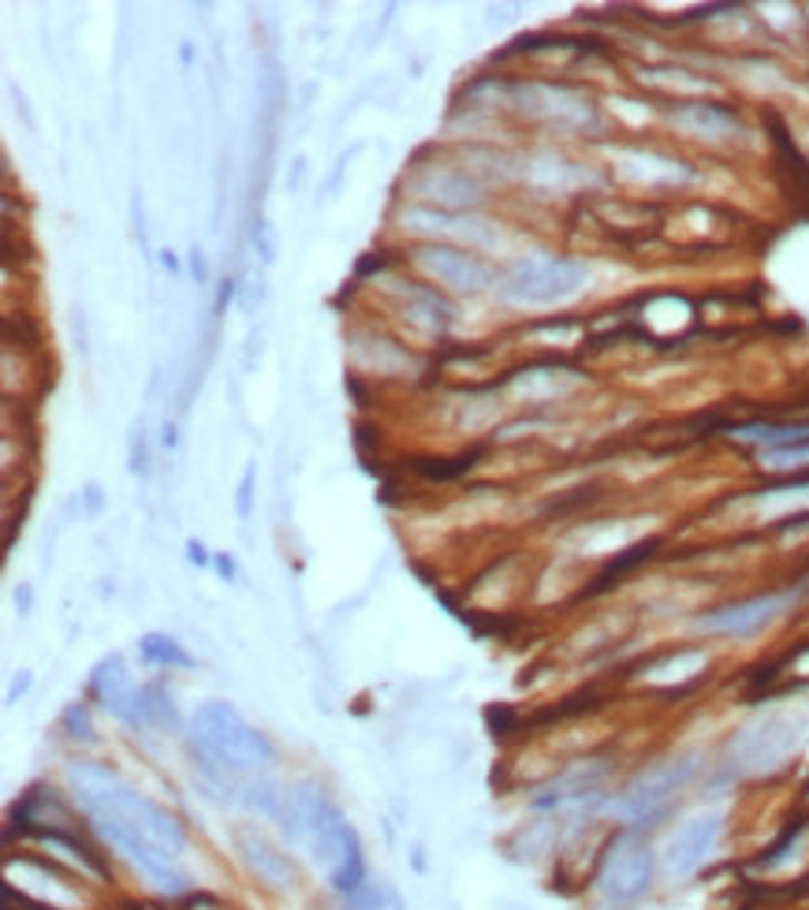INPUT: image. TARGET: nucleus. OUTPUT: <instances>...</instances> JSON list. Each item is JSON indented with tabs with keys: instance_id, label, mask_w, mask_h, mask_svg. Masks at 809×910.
<instances>
[{
	"instance_id": "nucleus-1",
	"label": "nucleus",
	"mask_w": 809,
	"mask_h": 910,
	"mask_svg": "<svg viewBox=\"0 0 809 910\" xmlns=\"http://www.w3.org/2000/svg\"><path fill=\"white\" fill-rule=\"evenodd\" d=\"M280 825L291 843L310 851V858L325 869L329 885L340 896H355L358 888L370 885L366 881V858H362V843H358V832L344 821V814L336 810V802L321 787L299 784L295 791H288Z\"/></svg>"
},
{
	"instance_id": "nucleus-2",
	"label": "nucleus",
	"mask_w": 809,
	"mask_h": 910,
	"mask_svg": "<svg viewBox=\"0 0 809 910\" xmlns=\"http://www.w3.org/2000/svg\"><path fill=\"white\" fill-rule=\"evenodd\" d=\"M68 784L75 791V799L83 802L86 814H109L116 821L131 825L135 832L146 836L150 843H157L161 851L172 858H183L187 836H183L180 821L168 810H161L157 802H150L146 795L135 791L127 780H120L116 773L94 761H71L68 765Z\"/></svg>"
},
{
	"instance_id": "nucleus-3",
	"label": "nucleus",
	"mask_w": 809,
	"mask_h": 910,
	"mask_svg": "<svg viewBox=\"0 0 809 910\" xmlns=\"http://www.w3.org/2000/svg\"><path fill=\"white\" fill-rule=\"evenodd\" d=\"M194 743L202 754H209L213 761L228 765L232 773H258L265 765H273V743L262 732H254L228 702H209L194 713L191 720Z\"/></svg>"
},
{
	"instance_id": "nucleus-4",
	"label": "nucleus",
	"mask_w": 809,
	"mask_h": 910,
	"mask_svg": "<svg viewBox=\"0 0 809 910\" xmlns=\"http://www.w3.org/2000/svg\"><path fill=\"white\" fill-rule=\"evenodd\" d=\"M586 284V269L575 258H556V254H537V258L519 262L508 273L504 295L511 303H530V306H549L563 303L571 295L582 292Z\"/></svg>"
},
{
	"instance_id": "nucleus-5",
	"label": "nucleus",
	"mask_w": 809,
	"mask_h": 910,
	"mask_svg": "<svg viewBox=\"0 0 809 910\" xmlns=\"http://www.w3.org/2000/svg\"><path fill=\"white\" fill-rule=\"evenodd\" d=\"M653 847L634 832H623L608 843L597 873V888L608 903H634L649 892L653 885Z\"/></svg>"
},
{
	"instance_id": "nucleus-6",
	"label": "nucleus",
	"mask_w": 809,
	"mask_h": 910,
	"mask_svg": "<svg viewBox=\"0 0 809 910\" xmlns=\"http://www.w3.org/2000/svg\"><path fill=\"white\" fill-rule=\"evenodd\" d=\"M694 773H698V758H694V754H686V758H672V761L657 765V769H645L638 780H634L627 791L612 802V814L623 817V821H631V825L653 821V817H657L664 806L675 799V791H683V787L690 784Z\"/></svg>"
},
{
	"instance_id": "nucleus-7",
	"label": "nucleus",
	"mask_w": 809,
	"mask_h": 910,
	"mask_svg": "<svg viewBox=\"0 0 809 910\" xmlns=\"http://www.w3.org/2000/svg\"><path fill=\"white\" fill-rule=\"evenodd\" d=\"M90 687H94L98 702L105 705L116 720H124L127 728H153L150 687H139V683L131 679L120 653H109V657L98 664L94 676H90Z\"/></svg>"
},
{
	"instance_id": "nucleus-8",
	"label": "nucleus",
	"mask_w": 809,
	"mask_h": 910,
	"mask_svg": "<svg viewBox=\"0 0 809 910\" xmlns=\"http://www.w3.org/2000/svg\"><path fill=\"white\" fill-rule=\"evenodd\" d=\"M802 593H806V586L761 593V597H750V601H739V605H727V609L709 612V616L698 620V627L702 631H713V635L750 638V635H757V631H765L772 620H780L791 605H798V597H802Z\"/></svg>"
},
{
	"instance_id": "nucleus-9",
	"label": "nucleus",
	"mask_w": 809,
	"mask_h": 910,
	"mask_svg": "<svg viewBox=\"0 0 809 910\" xmlns=\"http://www.w3.org/2000/svg\"><path fill=\"white\" fill-rule=\"evenodd\" d=\"M720 836H724V814L720 810H709V814H698V817H690V821H683V828L672 836V843H668V873L672 877L698 873V869L713 858Z\"/></svg>"
},
{
	"instance_id": "nucleus-10",
	"label": "nucleus",
	"mask_w": 809,
	"mask_h": 910,
	"mask_svg": "<svg viewBox=\"0 0 809 910\" xmlns=\"http://www.w3.org/2000/svg\"><path fill=\"white\" fill-rule=\"evenodd\" d=\"M418 262H422V269L429 276H437L440 284H448V288H455V292L474 295L489 284L485 265H481L474 254H463L455 247H426L418 254Z\"/></svg>"
},
{
	"instance_id": "nucleus-11",
	"label": "nucleus",
	"mask_w": 809,
	"mask_h": 910,
	"mask_svg": "<svg viewBox=\"0 0 809 910\" xmlns=\"http://www.w3.org/2000/svg\"><path fill=\"white\" fill-rule=\"evenodd\" d=\"M739 437L765 444L768 467L809 463V426H746L739 429Z\"/></svg>"
},
{
	"instance_id": "nucleus-12",
	"label": "nucleus",
	"mask_w": 809,
	"mask_h": 910,
	"mask_svg": "<svg viewBox=\"0 0 809 910\" xmlns=\"http://www.w3.org/2000/svg\"><path fill=\"white\" fill-rule=\"evenodd\" d=\"M604 769L601 765H586V769H571L560 780L545 784L534 795V810H563V806H582L601 795Z\"/></svg>"
},
{
	"instance_id": "nucleus-13",
	"label": "nucleus",
	"mask_w": 809,
	"mask_h": 910,
	"mask_svg": "<svg viewBox=\"0 0 809 910\" xmlns=\"http://www.w3.org/2000/svg\"><path fill=\"white\" fill-rule=\"evenodd\" d=\"M239 851L247 858V866L262 881H269L273 888H284L291 881V862L284 851H276L269 840H262L258 832H239Z\"/></svg>"
},
{
	"instance_id": "nucleus-14",
	"label": "nucleus",
	"mask_w": 809,
	"mask_h": 910,
	"mask_svg": "<svg viewBox=\"0 0 809 910\" xmlns=\"http://www.w3.org/2000/svg\"><path fill=\"white\" fill-rule=\"evenodd\" d=\"M139 646H142V657H146L150 664H161V668H194L191 653L168 635H146Z\"/></svg>"
},
{
	"instance_id": "nucleus-15",
	"label": "nucleus",
	"mask_w": 809,
	"mask_h": 910,
	"mask_svg": "<svg viewBox=\"0 0 809 910\" xmlns=\"http://www.w3.org/2000/svg\"><path fill=\"white\" fill-rule=\"evenodd\" d=\"M239 802L250 806V810H258L265 817H280L284 814V795L276 791V784L269 780H247L239 791Z\"/></svg>"
},
{
	"instance_id": "nucleus-16",
	"label": "nucleus",
	"mask_w": 809,
	"mask_h": 910,
	"mask_svg": "<svg viewBox=\"0 0 809 910\" xmlns=\"http://www.w3.org/2000/svg\"><path fill=\"white\" fill-rule=\"evenodd\" d=\"M347 910H407V907H403V899H399L396 888L377 881V885L358 888L355 896H347Z\"/></svg>"
},
{
	"instance_id": "nucleus-17",
	"label": "nucleus",
	"mask_w": 809,
	"mask_h": 910,
	"mask_svg": "<svg viewBox=\"0 0 809 910\" xmlns=\"http://www.w3.org/2000/svg\"><path fill=\"white\" fill-rule=\"evenodd\" d=\"M64 728H68L71 739H83V743L94 739V728H90V717H86L83 705H68V709H64Z\"/></svg>"
},
{
	"instance_id": "nucleus-18",
	"label": "nucleus",
	"mask_w": 809,
	"mask_h": 910,
	"mask_svg": "<svg viewBox=\"0 0 809 910\" xmlns=\"http://www.w3.org/2000/svg\"><path fill=\"white\" fill-rule=\"evenodd\" d=\"M250 497H254V470H247L239 482V497H235V511L239 519H250Z\"/></svg>"
},
{
	"instance_id": "nucleus-19",
	"label": "nucleus",
	"mask_w": 809,
	"mask_h": 910,
	"mask_svg": "<svg viewBox=\"0 0 809 910\" xmlns=\"http://www.w3.org/2000/svg\"><path fill=\"white\" fill-rule=\"evenodd\" d=\"M254 235H262V250H265V262H273L276 258V247H273V239H269V224H258V232Z\"/></svg>"
},
{
	"instance_id": "nucleus-20",
	"label": "nucleus",
	"mask_w": 809,
	"mask_h": 910,
	"mask_svg": "<svg viewBox=\"0 0 809 910\" xmlns=\"http://www.w3.org/2000/svg\"><path fill=\"white\" fill-rule=\"evenodd\" d=\"M213 568H217V571H221V575H224V579H228V582L235 579V560H232V556H224V552H221V556H217V560H213Z\"/></svg>"
},
{
	"instance_id": "nucleus-21",
	"label": "nucleus",
	"mask_w": 809,
	"mask_h": 910,
	"mask_svg": "<svg viewBox=\"0 0 809 910\" xmlns=\"http://www.w3.org/2000/svg\"><path fill=\"white\" fill-rule=\"evenodd\" d=\"M187 556H191V564H202L206 568L209 564V556H206V549L198 545V541H187Z\"/></svg>"
},
{
	"instance_id": "nucleus-22",
	"label": "nucleus",
	"mask_w": 809,
	"mask_h": 910,
	"mask_svg": "<svg viewBox=\"0 0 809 910\" xmlns=\"http://www.w3.org/2000/svg\"><path fill=\"white\" fill-rule=\"evenodd\" d=\"M191 269H194V276H198V280H206V273H209V269H206V258H202L198 250L191 254Z\"/></svg>"
},
{
	"instance_id": "nucleus-23",
	"label": "nucleus",
	"mask_w": 809,
	"mask_h": 910,
	"mask_svg": "<svg viewBox=\"0 0 809 910\" xmlns=\"http://www.w3.org/2000/svg\"><path fill=\"white\" fill-rule=\"evenodd\" d=\"M86 504H90V511H98V508H101V489H98V485H90V489H86Z\"/></svg>"
},
{
	"instance_id": "nucleus-24",
	"label": "nucleus",
	"mask_w": 809,
	"mask_h": 910,
	"mask_svg": "<svg viewBox=\"0 0 809 910\" xmlns=\"http://www.w3.org/2000/svg\"><path fill=\"white\" fill-rule=\"evenodd\" d=\"M161 265H165V269H172V273L180 269V262H176V254H172V250H165V254H161Z\"/></svg>"
},
{
	"instance_id": "nucleus-25",
	"label": "nucleus",
	"mask_w": 809,
	"mask_h": 910,
	"mask_svg": "<svg viewBox=\"0 0 809 910\" xmlns=\"http://www.w3.org/2000/svg\"><path fill=\"white\" fill-rule=\"evenodd\" d=\"M161 441H165L168 448L176 444V429H172V426H165V437H161Z\"/></svg>"
}]
</instances>
